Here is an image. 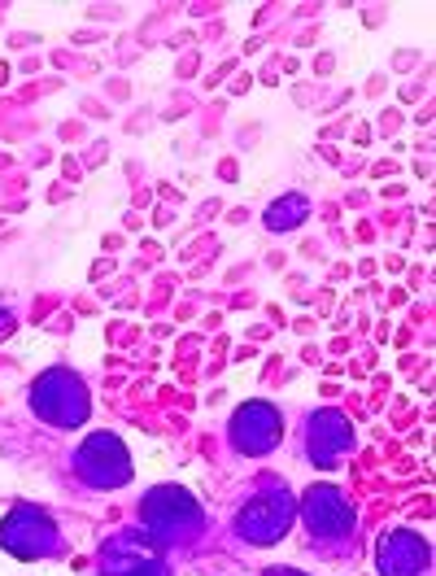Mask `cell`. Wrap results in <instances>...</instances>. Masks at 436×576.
<instances>
[{"label": "cell", "mask_w": 436, "mask_h": 576, "mask_svg": "<svg viewBox=\"0 0 436 576\" xmlns=\"http://www.w3.org/2000/svg\"><path fill=\"white\" fill-rule=\"evenodd\" d=\"M127 576H166V568H162L157 559H149V563H140V568H136V572H127Z\"/></svg>", "instance_id": "obj_12"}, {"label": "cell", "mask_w": 436, "mask_h": 576, "mask_svg": "<svg viewBox=\"0 0 436 576\" xmlns=\"http://www.w3.org/2000/svg\"><path fill=\"white\" fill-rule=\"evenodd\" d=\"M31 406H35L40 419H48V424L79 428L83 419H88V389H83V380L75 376V371L53 367V371H44V376L35 380Z\"/></svg>", "instance_id": "obj_1"}, {"label": "cell", "mask_w": 436, "mask_h": 576, "mask_svg": "<svg viewBox=\"0 0 436 576\" xmlns=\"http://www.w3.org/2000/svg\"><path fill=\"white\" fill-rule=\"evenodd\" d=\"M354 446V432H349V419L336 415V411H323L310 419V459L332 467L341 454Z\"/></svg>", "instance_id": "obj_9"}, {"label": "cell", "mask_w": 436, "mask_h": 576, "mask_svg": "<svg viewBox=\"0 0 436 576\" xmlns=\"http://www.w3.org/2000/svg\"><path fill=\"white\" fill-rule=\"evenodd\" d=\"M280 432H284V419L271 402H245L240 411L232 415V437L245 454H266L280 446Z\"/></svg>", "instance_id": "obj_6"}, {"label": "cell", "mask_w": 436, "mask_h": 576, "mask_svg": "<svg viewBox=\"0 0 436 576\" xmlns=\"http://www.w3.org/2000/svg\"><path fill=\"white\" fill-rule=\"evenodd\" d=\"M144 524H149V533H157V537H188L201 528V507L188 489L162 485L144 498Z\"/></svg>", "instance_id": "obj_2"}, {"label": "cell", "mask_w": 436, "mask_h": 576, "mask_svg": "<svg viewBox=\"0 0 436 576\" xmlns=\"http://www.w3.org/2000/svg\"><path fill=\"white\" fill-rule=\"evenodd\" d=\"M79 472L96 489H118L131 480V459L114 432H92L79 450Z\"/></svg>", "instance_id": "obj_4"}, {"label": "cell", "mask_w": 436, "mask_h": 576, "mask_svg": "<svg viewBox=\"0 0 436 576\" xmlns=\"http://www.w3.org/2000/svg\"><path fill=\"white\" fill-rule=\"evenodd\" d=\"M288 524H293V502H288V494L280 489V494H266V498H253L245 511H240L236 528L249 537L253 546H271L280 542V537L288 533Z\"/></svg>", "instance_id": "obj_5"}, {"label": "cell", "mask_w": 436, "mask_h": 576, "mask_svg": "<svg viewBox=\"0 0 436 576\" xmlns=\"http://www.w3.org/2000/svg\"><path fill=\"white\" fill-rule=\"evenodd\" d=\"M306 214H310V201L293 192V197L275 201V206L266 210V227H271V232H293V227L306 223Z\"/></svg>", "instance_id": "obj_11"}, {"label": "cell", "mask_w": 436, "mask_h": 576, "mask_svg": "<svg viewBox=\"0 0 436 576\" xmlns=\"http://www.w3.org/2000/svg\"><path fill=\"white\" fill-rule=\"evenodd\" d=\"M153 559V550L149 546H136V542H109L105 546V555H101V563L114 576H127V572H136L140 563H149Z\"/></svg>", "instance_id": "obj_10"}, {"label": "cell", "mask_w": 436, "mask_h": 576, "mask_svg": "<svg viewBox=\"0 0 436 576\" xmlns=\"http://www.w3.org/2000/svg\"><path fill=\"white\" fill-rule=\"evenodd\" d=\"M432 550L423 542L419 533H410V528H397L380 542V572L384 576H419L428 568Z\"/></svg>", "instance_id": "obj_8"}, {"label": "cell", "mask_w": 436, "mask_h": 576, "mask_svg": "<svg viewBox=\"0 0 436 576\" xmlns=\"http://www.w3.org/2000/svg\"><path fill=\"white\" fill-rule=\"evenodd\" d=\"M301 511H306L310 533L319 537H341L354 528V507L336 485H310L306 498H301Z\"/></svg>", "instance_id": "obj_7"}, {"label": "cell", "mask_w": 436, "mask_h": 576, "mask_svg": "<svg viewBox=\"0 0 436 576\" xmlns=\"http://www.w3.org/2000/svg\"><path fill=\"white\" fill-rule=\"evenodd\" d=\"M57 542V524L40 507H14L0 520V546L14 559H44Z\"/></svg>", "instance_id": "obj_3"}, {"label": "cell", "mask_w": 436, "mask_h": 576, "mask_svg": "<svg viewBox=\"0 0 436 576\" xmlns=\"http://www.w3.org/2000/svg\"><path fill=\"white\" fill-rule=\"evenodd\" d=\"M266 576H301V572H293V568H271Z\"/></svg>", "instance_id": "obj_13"}]
</instances>
